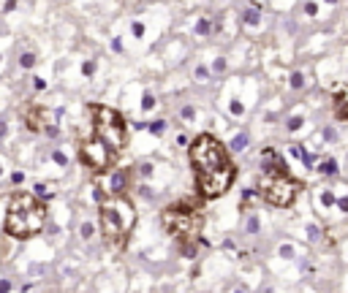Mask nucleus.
Returning a JSON list of instances; mask_svg holds the SVG:
<instances>
[{"instance_id":"1","label":"nucleus","mask_w":348,"mask_h":293,"mask_svg":"<svg viewBox=\"0 0 348 293\" xmlns=\"http://www.w3.org/2000/svg\"><path fill=\"white\" fill-rule=\"evenodd\" d=\"M188 158L190 169H193L196 190H199L201 198H218L234 185L237 169L226 152V146L215 136H196L188 146Z\"/></svg>"},{"instance_id":"2","label":"nucleus","mask_w":348,"mask_h":293,"mask_svg":"<svg viewBox=\"0 0 348 293\" xmlns=\"http://www.w3.org/2000/svg\"><path fill=\"white\" fill-rule=\"evenodd\" d=\"M44 223H47V204L38 201L33 193L27 190H19L8 198L6 204V223H3V231L11 239H33L36 234L44 231Z\"/></svg>"},{"instance_id":"3","label":"nucleus","mask_w":348,"mask_h":293,"mask_svg":"<svg viewBox=\"0 0 348 293\" xmlns=\"http://www.w3.org/2000/svg\"><path fill=\"white\" fill-rule=\"evenodd\" d=\"M98 223L107 244L123 250L136 225V209L125 195H107L98 204Z\"/></svg>"},{"instance_id":"4","label":"nucleus","mask_w":348,"mask_h":293,"mask_svg":"<svg viewBox=\"0 0 348 293\" xmlns=\"http://www.w3.org/2000/svg\"><path fill=\"white\" fill-rule=\"evenodd\" d=\"M264 174L259 176V193L269 201L272 206H280V209H289L296 201V193H299V182L291 179L289 171H286V163L277 160L272 149L264 152Z\"/></svg>"},{"instance_id":"5","label":"nucleus","mask_w":348,"mask_h":293,"mask_svg":"<svg viewBox=\"0 0 348 293\" xmlns=\"http://www.w3.org/2000/svg\"><path fill=\"white\" fill-rule=\"evenodd\" d=\"M161 223H163L166 234L174 236L177 242H196L204 228V215L188 201H180V204L166 206L161 215Z\"/></svg>"},{"instance_id":"6","label":"nucleus","mask_w":348,"mask_h":293,"mask_svg":"<svg viewBox=\"0 0 348 293\" xmlns=\"http://www.w3.org/2000/svg\"><path fill=\"white\" fill-rule=\"evenodd\" d=\"M90 114H93L95 139H101L114 152L125 149V144H128V122H125L123 114L117 109H112V106H104V103H93L90 106Z\"/></svg>"},{"instance_id":"7","label":"nucleus","mask_w":348,"mask_h":293,"mask_svg":"<svg viewBox=\"0 0 348 293\" xmlns=\"http://www.w3.org/2000/svg\"><path fill=\"white\" fill-rule=\"evenodd\" d=\"M114 149H109L101 139H84L79 144V160L87 166L93 174H107V171L114 169Z\"/></svg>"},{"instance_id":"8","label":"nucleus","mask_w":348,"mask_h":293,"mask_svg":"<svg viewBox=\"0 0 348 293\" xmlns=\"http://www.w3.org/2000/svg\"><path fill=\"white\" fill-rule=\"evenodd\" d=\"M22 120H25V128H27L30 133L47 136V139H54V136L60 133L54 114L49 112V109H44V106H30V109H25Z\"/></svg>"},{"instance_id":"9","label":"nucleus","mask_w":348,"mask_h":293,"mask_svg":"<svg viewBox=\"0 0 348 293\" xmlns=\"http://www.w3.org/2000/svg\"><path fill=\"white\" fill-rule=\"evenodd\" d=\"M107 174H109V182H107V188H104V195H125V190H128V174L120 169H112Z\"/></svg>"},{"instance_id":"10","label":"nucleus","mask_w":348,"mask_h":293,"mask_svg":"<svg viewBox=\"0 0 348 293\" xmlns=\"http://www.w3.org/2000/svg\"><path fill=\"white\" fill-rule=\"evenodd\" d=\"M30 193L36 195L38 201L47 204V201H52L54 195H57V190H54V185H49V182H33V190H30Z\"/></svg>"},{"instance_id":"11","label":"nucleus","mask_w":348,"mask_h":293,"mask_svg":"<svg viewBox=\"0 0 348 293\" xmlns=\"http://www.w3.org/2000/svg\"><path fill=\"white\" fill-rule=\"evenodd\" d=\"M332 109H335V117L340 120V122H348V90H343V93L335 95Z\"/></svg>"},{"instance_id":"12","label":"nucleus","mask_w":348,"mask_h":293,"mask_svg":"<svg viewBox=\"0 0 348 293\" xmlns=\"http://www.w3.org/2000/svg\"><path fill=\"white\" fill-rule=\"evenodd\" d=\"M36 63H38L36 52H22V54H19V68H22V71H33V68H36Z\"/></svg>"},{"instance_id":"13","label":"nucleus","mask_w":348,"mask_h":293,"mask_svg":"<svg viewBox=\"0 0 348 293\" xmlns=\"http://www.w3.org/2000/svg\"><path fill=\"white\" fill-rule=\"evenodd\" d=\"M319 171H321V174H326V176H332V174H337V160H332V158H326V160H321V166H319Z\"/></svg>"},{"instance_id":"14","label":"nucleus","mask_w":348,"mask_h":293,"mask_svg":"<svg viewBox=\"0 0 348 293\" xmlns=\"http://www.w3.org/2000/svg\"><path fill=\"white\" fill-rule=\"evenodd\" d=\"M242 22H245V24H250V27H256V24H261V14L250 8V11H245V14H242Z\"/></svg>"},{"instance_id":"15","label":"nucleus","mask_w":348,"mask_h":293,"mask_svg":"<svg viewBox=\"0 0 348 293\" xmlns=\"http://www.w3.org/2000/svg\"><path fill=\"white\" fill-rule=\"evenodd\" d=\"M79 234H82V239H84V242H90V239L95 236V225L90 223V220H84V223L79 225Z\"/></svg>"},{"instance_id":"16","label":"nucleus","mask_w":348,"mask_h":293,"mask_svg":"<svg viewBox=\"0 0 348 293\" xmlns=\"http://www.w3.org/2000/svg\"><path fill=\"white\" fill-rule=\"evenodd\" d=\"M144 128H147L150 133H155V136H163L166 133V120H155V122L144 125Z\"/></svg>"},{"instance_id":"17","label":"nucleus","mask_w":348,"mask_h":293,"mask_svg":"<svg viewBox=\"0 0 348 293\" xmlns=\"http://www.w3.org/2000/svg\"><path fill=\"white\" fill-rule=\"evenodd\" d=\"M52 160L60 166V169H65V166H68V155H65L63 149H54V152H52Z\"/></svg>"},{"instance_id":"18","label":"nucleus","mask_w":348,"mask_h":293,"mask_svg":"<svg viewBox=\"0 0 348 293\" xmlns=\"http://www.w3.org/2000/svg\"><path fill=\"white\" fill-rule=\"evenodd\" d=\"M30 84H33L36 93H44V90H47V79H44V76H33V82H30Z\"/></svg>"},{"instance_id":"19","label":"nucleus","mask_w":348,"mask_h":293,"mask_svg":"<svg viewBox=\"0 0 348 293\" xmlns=\"http://www.w3.org/2000/svg\"><path fill=\"white\" fill-rule=\"evenodd\" d=\"M153 106H155V95L144 93V98H142V109H144V112H150V109H153Z\"/></svg>"},{"instance_id":"20","label":"nucleus","mask_w":348,"mask_h":293,"mask_svg":"<svg viewBox=\"0 0 348 293\" xmlns=\"http://www.w3.org/2000/svg\"><path fill=\"white\" fill-rule=\"evenodd\" d=\"M245 144H248V133L234 136V149H245Z\"/></svg>"},{"instance_id":"21","label":"nucleus","mask_w":348,"mask_h":293,"mask_svg":"<svg viewBox=\"0 0 348 293\" xmlns=\"http://www.w3.org/2000/svg\"><path fill=\"white\" fill-rule=\"evenodd\" d=\"M11 291H14L11 280H8V277H0V293H11Z\"/></svg>"},{"instance_id":"22","label":"nucleus","mask_w":348,"mask_h":293,"mask_svg":"<svg viewBox=\"0 0 348 293\" xmlns=\"http://www.w3.org/2000/svg\"><path fill=\"white\" fill-rule=\"evenodd\" d=\"M8 133H11V125H8L6 120H0V141L8 139Z\"/></svg>"},{"instance_id":"23","label":"nucleus","mask_w":348,"mask_h":293,"mask_svg":"<svg viewBox=\"0 0 348 293\" xmlns=\"http://www.w3.org/2000/svg\"><path fill=\"white\" fill-rule=\"evenodd\" d=\"M131 33H134L136 38H142V35H144V24L142 22H134V24H131Z\"/></svg>"},{"instance_id":"24","label":"nucleus","mask_w":348,"mask_h":293,"mask_svg":"<svg viewBox=\"0 0 348 293\" xmlns=\"http://www.w3.org/2000/svg\"><path fill=\"white\" fill-rule=\"evenodd\" d=\"M82 73H84V76H93V73H95V63H93V60H87V63L82 65Z\"/></svg>"},{"instance_id":"25","label":"nucleus","mask_w":348,"mask_h":293,"mask_svg":"<svg viewBox=\"0 0 348 293\" xmlns=\"http://www.w3.org/2000/svg\"><path fill=\"white\" fill-rule=\"evenodd\" d=\"M302 84H305V76H302V73H294V76H291V87L299 90Z\"/></svg>"},{"instance_id":"26","label":"nucleus","mask_w":348,"mask_h":293,"mask_svg":"<svg viewBox=\"0 0 348 293\" xmlns=\"http://www.w3.org/2000/svg\"><path fill=\"white\" fill-rule=\"evenodd\" d=\"M22 182H25V174H22V171H11V185H17V188H19Z\"/></svg>"},{"instance_id":"27","label":"nucleus","mask_w":348,"mask_h":293,"mask_svg":"<svg viewBox=\"0 0 348 293\" xmlns=\"http://www.w3.org/2000/svg\"><path fill=\"white\" fill-rule=\"evenodd\" d=\"M139 174L150 176V174H153V163H142V166H139Z\"/></svg>"},{"instance_id":"28","label":"nucleus","mask_w":348,"mask_h":293,"mask_svg":"<svg viewBox=\"0 0 348 293\" xmlns=\"http://www.w3.org/2000/svg\"><path fill=\"white\" fill-rule=\"evenodd\" d=\"M299 125H302V117H291L289 120V130H299Z\"/></svg>"},{"instance_id":"29","label":"nucleus","mask_w":348,"mask_h":293,"mask_svg":"<svg viewBox=\"0 0 348 293\" xmlns=\"http://www.w3.org/2000/svg\"><path fill=\"white\" fill-rule=\"evenodd\" d=\"M196 30H199L201 35H204V33H210V22H207V19H204V22H199V24H196Z\"/></svg>"},{"instance_id":"30","label":"nucleus","mask_w":348,"mask_h":293,"mask_svg":"<svg viewBox=\"0 0 348 293\" xmlns=\"http://www.w3.org/2000/svg\"><path fill=\"white\" fill-rule=\"evenodd\" d=\"M321 201H324V204H335V193H324V195H321Z\"/></svg>"},{"instance_id":"31","label":"nucleus","mask_w":348,"mask_h":293,"mask_svg":"<svg viewBox=\"0 0 348 293\" xmlns=\"http://www.w3.org/2000/svg\"><path fill=\"white\" fill-rule=\"evenodd\" d=\"M193 114H196V112H193V106H185V109H183V117H185V120H190Z\"/></svg>"},{"instance_id":"32","label":"nucleus","mask_w":348,"mask_h":293,"mask_svg":"<svg viewBox=\"0 0 348 293\" xmlns=\"http://www.w3.org/2000/svg\"><path fill=\"white\" fill-rule=\"evenodd\" d=\"M112 49H114V52H123V41H120V38H114V41H112Z\"/></svg>"},{"instance_id":"33","label":"nucleus","mask_w":348,"mask_h":293,"mask_svg":"<svg viewBox=\"0 0 348 293\" xmlns=\"http://www.w3.org/2000/svg\"><path fill=\"white\" fill-rule=\"evenodd\" d=\"M231 112H234V114H242V112H245V106H242V103H234V106H231Z\"/></svg>"},{"instance_id":"34","label":"nucleus","mask_w":348,"mask_h":293,"mask_svg":"<svg viewBox=\"0 0 348 293\" xmlns=\"http://www.w3.org/2000/svg\"><path fill=\"white\" fill-rule=\"evenodd\" d=\"M305 11L313 17V14H316V3H307V6H305Z\"/></svg>"},{"instance_id":"35","label":"nucleus","mask_w":348,"mask_h":293,"mask_svg":"<svg viewBox=\"0 0 348 293\" xmlns=\"http://www.w3.org/2000/svg\"><path fill=\"white\" fill-rule=\"evenodd\" d=\"M226 68V60H215V71H223Z\"/></svg>"},{"instance_id":"36","label":"nucleus","mask_w":348,"mask_h":293,"mask_svg":"<svg viewBox=\"0 0 348 293\" xmlns=\"http://www.w3.org/2000/svg\"><path fill=\"white\" fill-rule=\"evenodd\" d=\"M337 204H340V209H343V212H348V201H346V198H340Z\"/></svg>"},{"instance_id":"37","label":"nucleus","mask_w":348,"mask_h":293,"mask_svg":"<svg viewBox=\"0 0 348 293\" xmlns=\"http://www.w3.org/2000/svg\"><path fill=\"white\" fill-rule=\"evenodd\" d=\"M3 174H6V166H3V163H0V176H3Z\"/></svg>"},{"instance_id":"38","label":"nucleus","mask_w":348,"mask_h":293,"mask_svg":"<svg viewBox=\"0 0 348 293\" xmlns=\"http://www.w3.org/2000/svg\"><path fill=\"white\" fill-rule=\"evenodd\" d=\"M326 3H337V0H326Z\"/></svg>"},{"instance_id":"39","label":"nucleus","mask_w":348,"mask_h":293,"mask_svg":"<svg viewBox=\"0 0 348 293\" xmlns=\"http://www.w3.org/2000/svg\"><path fill=\"white\" fill-rule=\"evenodd\" d=\"M234 293H245V291H234Z\"/></svg>"},{"instance_id":"40","label":"nucleus","mask_w":348,"mask_h":293,"mask_svg":"<svg viewBox=\"0 0 348 293\" xmlns=\"http://www.w3.org/2000/svg\"><path fill=\"white\" fill-rule=\"evenodd\" d=\"M0 63H3V54H0Z\"/></svg>"}]
</instances>
